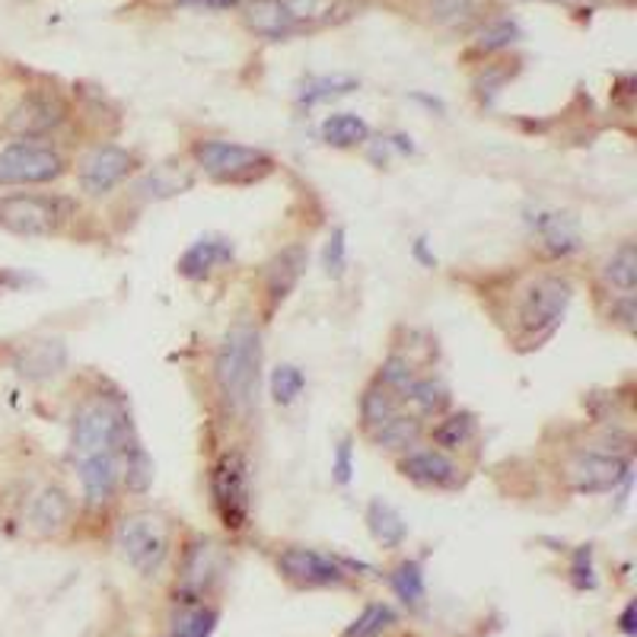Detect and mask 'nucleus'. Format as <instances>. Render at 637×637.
I'll use <instances>...</instances> for the list:
<instances>
[{
	"instance_id": "1",
	"label": "nucleus",
	"mask_w": 637,
	"mask_h": 637,
	"mask_svg": "<svg viewBox=\"0 0 637 637\" xmlns=\"http://www.w3.org/2000/svg\"><path fill=\"white\" fill-rule=\"evenodd\" d=\"M262 373V335L252 322H234L214 354V386L224 411L246 421L255 408Z\"/></svg>"
},
{
	"instance_id": "2",
	"label": "nucleus",
	"mask_w": 637,
	"mask_h": 637,
	"mask_svg": "<svg viewBox=\"0 0 637 637\" xmlns=\"http://www.w3.org/2000/svg\"><path fill=\"white\" fill-rule=\"evenodd\" d=\"M573 300V284L565 274H536L530 277L520 291H516V303H513V329L523 344H538L551 335Z\"/></svg>"
},
{
	"instance_id": "3",
	"label": "nucleus",
	"mask_w": 637,
	"mask_h": 637,
	"mask_svg": "<svg viewBox=\"0 0 637 637\" xmlns=\"http://www.w3.org/2000/svg\"><path fill=\"white\" fill-rule=\"evenodd\" d=\"M135 434L128 408L115 396H90L87 402L73 411L70 424V453L73 459L93 456V453H109V450H125Z\"/></svg>"
},
{
	"instance_id": "4",
	"label": "nucleus",
	"mask_w": 637,
	"mask_h": 637,
	"mask_svg": "<svg viewBox=\"0 0 637 637\" xmlns=\"http://www.w3.org/2000/svg\"><path fill=\"white\" fill-rule=\"evenodd\" d=\"M77 217V202L68 195L13 192L0 195V230L26 239H48L68 230Z\"/></svg>"
},
{
	"instance_id": "5",
	"label": "nucleus",
	"mask_w": 637,
	"mask_h": 637,
	"mask_svg": "<svg viewBox=\"0 0 637 637\" xmlns=\"http://www.w3.org/2000/svg\"><path fill=\"white\" fill-rule=\"evenodd\" d=\"M192 157L204 169V175L224 185H249V182L265 179L274 169L271 153L249 147V144H234V140H198L192 147Z\"/></svg>"
},
{
	"instance_id": "6",
	"label": "nucleus",
	"mask_w": 637,
	"mask_h": 637,
	"mask_svg": "<svg viewBox=\"0 0 637 637\" xmlns=\"http://www.w3.org/2000/svg\"><path fill=\"white\" fill-rule=\"evenodd\" d=\"M115 545L122 551V558L144 577L160 573L169 561L172 551V536H169V523L157 513H132L118 523L115 533Z\"/></svg>"
},
{
	"instance_id": "7",
	"label": "nucleus",
	"mask_w": 637,
	"mask_h": 637,
	"mask_svg": "<svg viewBox=\"0 0 637 637\" xmlns=\"http://www.w3.org/2000/svg\"><path fill=\"white\" fill-rule=\"evenodd\" d=\"M70 109L68 100L52 87H30L20 100L13 102L3 115V135L13 140H45L52 137L65 122Z\"/></svg>"
},
{
	"instance_id": "8",
	"label": "nucleus",
	"mask_w": 637,
	"mask_h": 637,
	"mask_svg": "<svg viewBox=\"0 0 637 637\" xmlns=\"http://www.w3.org/2000/svg\"><path fill=\"white\" fill-rule=\"evenodd\" d=\"M68 172V157L45 140H10L0 150V185H48Z\"/></svg>"
},
{
	"instance_id": "9",
	"label": "nucleus",
	"mask_w": 637,
	"mask_h": 637,
	"mask_svg": "<svg viewBox=\"0 0 637 637\" xmlns=\"http://www.w3.org/2000/svg\"><path fill=\"white\" fill-rule=\"evenodd\" d=\"M211 501L230 533L246 530L252 498H249V463L239 450L220 453V459L211 466Z\"/></svg>"
},
{
	"instance_id": "10",
	"label": "nucleus",
	"mask_w": 637,
	"mask_h": 637,
	"mask_svg": "<svg viewBox=\"0 0 637 637\" xmlns=\"http://www.w3.org/2000/svg\"><path fill=\"white\" fill-rule=\"evenodd\" d=\"M632 478V456L603 453L593 446L577 450L565 466V481L577 494H608Z\"/></svg>"
},
{
	"instance_id": "11",
	"label": "nucleus",
	"mask_w": 637,
	"mask_h": 637,
	"mask_svg": "<svg viewBox=\"0 0 637 637\" xmlns=\"http://www.w3.org/2000/svg\"><path fill=\"white\" fill-rule=\"evenodd\" d=\"M354 561L344 558H332L322 555L316 548H303V545H291L277 555V570L303 590H316V587H338L348 580V570H354Z\"/></svg>"
},
{
	"instance_id": "12",
	"label": "nucleus",
	"mask_w": 637,
	"mask_h": 637,
	"mask_svg": "<svg viewBox=\"0 0 637 637\" xmlns=\"http://www.w3.org/2000/svg\"><path fill=\"white\" fill-rule=\"evenodd\" d=\"M137 169V157L125 147H115V144H100L93 147L77 169V179H80V189L83 195L90 198H102L109 192H115L125 179H132Z\"/></svg>"
},
{
	"instance_id": "13",
	"label": "nucleus",
	"mask_w": 637,
	"mask_h": 637,
	"mask_svg": "<svg viewBox=\"0 0 637 637\" xmlns=\"http://www.w3.org/2000/svg\"><path fill=\"white\" fill-rule=\"evenodd\" d=\"M399 471L418 488H434V491H456L463 485V466L453 459V453H443L436 446L428 450H408L399 456Z\"/></svg>"
},
{
	"instance_id": "14",
	"label": "nucleus",
	"mask_w": 637,
	"mask_h": 637,
	"mask_svg": "<svg viewBox=\"0 0 637 637\" xmlns=\"http://www.w3.org/2000/svg\"><path fill=\"white\" fill-rule=\"evenodd\" d=\"M23 520H26V526L33 530L35 536H61L70 526V520H73V501H70L68 488H61L58 481L38 485L30 494V501H26Z\"/></svg>"
},
{
	"instance_id": "15",
	"label": "nucleus",
	"mask_w": 637,
	"mask_h": 637,
	"mask_svg": "<svg viewBox=\"0 0 637 637\" xmlns=\"http://www.w3.org/2000/svg\"><path fill=\"white\" fill-rule=\"evenodd\" d=\"M77 471H80L83 503L90 510H102L115 501V494L122 488V453L109 450V453L83 456V459H77Z\"/></svg>"
},
{
	"instance_id": "16",
	"label": "nucleus",
	"mask_w": 637,
	"mask_h": 637,
	"mask_svg": "<svg viewBox=\"0 0 637 637\" xmlns=\"http://www.w3.org/2000/svg\"><path fill=\"white\" fill-rule=\"evenodd\" d=\"M217 570H220L217 545L211 538H192L185 555H182L179 590H175V596H182V605L198 603L204 593L211 590V583L217 580Z\"/></svg>"
},
{
	"instance_id": "17",
	"label": "nucleus",
	"mask_w": 637,
	"mask_h": 637,
	"mask_svg": "<svg viewBox=\"0 0 637 637\" xmlns=\"http://www.w3.org/2000/svg\"><path fill=\"white\" fill-rule=\"evenodd\" d=\"M65 367H68V344L61 338H33L20 344L13 354V369L30 383H45Z\"/></svg>"
},
{
	"instance_id": "18",
	"label": "nucleus",
	"mask_w": 637,
	"mask_h": 637,
	"mask_svg": "<svg viewBox=\"0 0 637 637\" xmlns=\"http://www.w3.org/2000/svg\"><path fill=\"white\" fill-rule=\"evenodd\" d=\"M236 259L234 242L227 236H204L198 242H192L182 259H179V274L189 281H204L217 271L230 269Z\"/></svg>"
},
{
	"instance_id": "19",
	"label": "nucleus",
	"mask_w": 637,
	"mask_h": 637,
	"mask_svg": "<svg viewBox=\"0 0 637 637\" xmlns=\"http://www.w3.org/2000/svg\"><path fill=\"white\" fill-rule=\"evenodd\" d=\"M303 269H306V249L303 246L281 249L265 265V297H269L271 309H277L294 294V287L300 284Z\"/></svg>"
},
{
	"instance_id": "20",
	"label": "nucleus",
	"mask_w": 637,
	"mask_h": 637,
	"mask_svg": "<svg viewBox=\"0 0 637 637\" xmlns=\"http://www.w3.org/2000/svg\"><path fill=\"white\" fill-rule=\"evenodd\" d=\"M533 230L542 239V249L555 259H565V255H573L580 246H583V236H580V227L577 220L568 217V214H555V211H538L533 217Z\"/></svg>"
},
{
	"instance_id": "21",
	"label": "nucleus",
	"mask_w": 637,
	"mask_h": 637,
	"mask_svg": "<svg viewBox=\"0 0 637 637\" xmlns=\"http://www.w3.org/2000/svg\"><path fill=\"white\" fill-rule=\"evenodd\" d=\"M367 440L376 450H383V453H408V450L421 446V440H424V421L405 408L396 418H389L383 428L369 431Z\"/></svg>"
},
{
	"instance_id": "22",
	"label": "nucleus",
	"mask_w": 637,
	"mask_h": 637,
	"mask_svg": "<svg viewBox=\"0 0 637 637\" xmlns=\"http://www.w3.org/2000/svg\"><path fill=\"white\" fill-rule=\"evenodd\" d=\"M246 26L262 38H271V42L303 33L281 0H252L246 7Z\"/></svg>"
},
{
	"instance_id": "23",
	"label": "nucleus",
	"mask_w": 637,
	"mask_h": 637,
	"mask_svg": "<svg viewBox=\"0 0 637 637\" xmlns=\"http://www.w3.org/2000/svg\"><path fill=\"white\" fill-rule=\"evenodd\" d=\"M402 405L411 414H418L421 421L424 418H440L450 408V389L436 376H418L402 396Z\"/></svg>"
},
{
	"instance_id": "24",
	"label": "nucleus",
	"mask_w": 637,
	"mask_h": 637,
	"mask_svg": "<svg viewBox=\"0 0 637 637\" xmlns=\"http://www.w3.org/2000/svg\"><path fill=\"white\" fill-rule=\"evenodd\" d=\"M600 277L615 297H635L637 291V252L632 242H622L600 265Z\"/></svg>"
},
{
	"instance_id": "25",
	"label": "nucleus",
	"mask_w": 637,
	"mask_h": 637,
	"mask_svg": "<svg viewBox=\"0 0 637 637\" xmlns=\"http://www.w3.org/2000/svg\"><path fill=\"white\" fill-rule=\"evenodd\" d=\"M475 436H478V421H475L471 411L440 414V421L431 428V440L436 443V450H443V453H459V450H466Z\"/></svg>"
},
{
	"instance_id": "26",
	"label": "nucleus",
	"mask_w": 637,
	"mask_h": 637,
	"mask_svg": "<svg viewBox=\"0 0 637 637\" xmlns=\"http://www.w3.org/2000/svg\"><path fill=\"white\" fill-rule=\"evenodd\" d=\"M399 411H405L402 399L393 393V389H386L383 383H369L367 389H364V396H361V428H364V434L369 431H376V428H383L389 418H396Z\"/></svg>"
},
{
	"instance_id": "27",
	"label": "nucleus",
	"mask_w": 637,
	"mask_h": 637,
	"mask_svg": "<svg viewBox=\"0 0 637 637\" xmlns=\"http://www.w3.org/2000/svg\"><path fill=\"white\" fill-rule=\"evenodd\" d=\"M322 140L338 150H354L369 140V125L354 112H335L322 122Z\"/></svg>"
},
{
	"instance_id": "28",
	"label": "nucleus",
	"mask_w": 637,
	"mask_h": 637,
	"mask_svg": "<svg viewBox=\"0 0 637 637\" xmlns=\"http://www.w3.org/2000/svg\"><path fill=\"white\" fill-rule=\"evenodd\" d=\"M122 485L132 494H147L153 485V459L137 436H132L128 446L122 450Z\"/></svg>"
},
{
	"instance_id": "29",
	"label": "nucleus",
	"mask_w": 637,
	"mask_h": 637,
	"mask_svg": "<svg viewBox=\"0 0 637 637\" xmlns=\"http://www.w3.org/2000/svg\"><path fill=\"white\" fill-rule=\"evenodd\" d=\"M367 526L369 536L376 538L383 548H399L408 536V526H405L402 513L396 507L383 501H373L367 507Z\"/></svg>"
},
{
	"instance_id": "30",
	"label": "nucleus",
	"mask_w": 637,
	"mask_h": 637,
	"mask_svg": "<svg viewBox=\"0 0 637 637\" xmlns=\"http://www.w3.org/2000/svg\"><path fill=\"white\" fill-rule=\"evenodd\" d=\"M217 608L202 603H185V608L172 622V637H211L217 632Z\"/></svg>"
},
{
	"instance_id": "31",
	"label": "nucleus",
	"mask_w": 637,
	"mask_h": 637,
	"mask_svg": "<svg viewBox=\"0 0 637 637\" xmlns=\"http://www.w3.org/2000/svg\"><path fill=\"white\" fill-rule=\"evenodd\" d=\"M389 587L393 593L402 600L405 605H421L428 596V587H424V570L418 561H402L399 568L389 573Z\"/></svg>"
},
{
	"instance_id": "32",
	"label": "nucleus",
	"mask_w": 637,
	"mask_h": 637,
	"mask_svg": "<svg viewBox=\"0 0 637 637\" xmlns=\"http://www.w3.org/2000/svg\"><path fill=\"white\" fill-rule=\"evenodd\" d=\"M418 379V367H414V361L411 357H405V354H389L383 364H379V373H376V383H383L386 389H393L399 399H402L405 393H408V386Z\"/></svg>"
},
{
	"instance_id": "33",
	"label": "nucleus",
	"mask_w": 637,
	"mask_h": 637,
	"mask_svg": "<svg viewBox=\"0 0 637 637\" xmlns=\"http://www.w3.org/2000/svg\"><path fill=\"white\" fill-rule=\"evenodd\" d=\"M396 625V612H393V605L386 603H369L351 625H348V632L344 637H379L383 632H389Z\"/></svg>"
},
{
	"instance_id": "34",
	"label": "nucleus",
	"mask_w": 637,
	"mask_h": 637,
	"mask_svg": "<svg viewBox=\"0 0 637 637\" xmlns=\"http://www.w3.org/2000/svg\"><path fill=\"white\" fill-rule=\"evenodd\" d=\"M357 90V80L354 77H344V73H335V77H316L303 87L300 102L303 105H316V102L332 100V96H344Z\"/></svg>"
},
{
	"instance_id": "35",
	"label": "nucleus",
	"mask_w": 637,
	"mask_h": 637,
	"mask_svg": "<svg viewBox=\"0 0 637 637\" xmlns=\"http://www.w3.org/2000/svg\"><path fill=\"white\" fill-rule=\"evenodd\" d=\"M306 389V376L300 367L294 364H281V367L271 373V396L277 405H294Z\"/></svg>"
},
{
	"instance_id": "36",
	"label": "nucleus",
	"mask_w": 637,
	"mask_h": 637,
	"mask_svg": "<svg viewBox=\"0 0 637 637\" xmlns=\"http://www.w3.org/2000/svg\"><path fill=\"white\" fill-rule=\"evenodd\" d=\"M281 3L287 7V13L294 16L300 30L316 26V23H329L335 10V0H281Z\"/></svg>"
},
{
	"instance_id": "37",
	"label": "nucleus",
	"mask_w": 637,
	"mask_h": 637,
	"mask_svg": "<svg viewBox=\"0 0 637 637\" xmlns=\"http://www.w3.org/2000/svg\"><path fill=\"white\" fill-rule=\"evenodd\" d=\"M428 10L440 26H466L475 16V0H428Z\"/></svg>"
},
{
	"instance_id": "38",
	"label": "nucleus",
	"mask_w": 637,
	"mask_h": 637,
	"mask_svg": "<svg viewBox=\"0 0 637 637\" xmlns=\"http://www.w3.org/2000/svg\"><path fill=\"white\" fill-rule=\"evenodd\" d=\"M516 38H520V26L513 20H498V23L481 30L475 45H478V52H501V48H510Z\"/></svg>"
},
{
	"instance_id": "39",
	"label": "nucleus",
	"mask_w": 637,
	"mask_h": 637,
	"mask_svg": "<svg viewBox=\"0 0 637 637\" xmlns=\"http://www.w3.org/2000/svg\"><path fill=\"white\" fill-rule=\"evenodd\" d=\"M322 265H326V271H329L332 277H341L344 269H348V236H344L341 227L332 230V236L326 239V249H322Z\"/></svg>"
},
{
	"instance_id": "40",
	"label": "nucleus",
	"mask_w": 637,
	"mask_h": 637,
	"mask_svg": "<svg viewBox=\"0 0 637 637\" xmlns=\"http://www.w3.org/2000/svg\"><path fill=\"white\" fill-rule=\"evenodd\" d=\"M570 580L577 590H596V570H593V548L580 545L570 561Z\"/></svg>"
},
{
	"instance_id": "41",
	"label": "nucleus",
	"mask_w": 637,
	"mask_h": 637,
	"mask_svg": "<svg viewBox=\"0 0 637 637\" xmlns=\"http://www.w3.org/2000/svg\"><path fill=\"white\" fill-rule=\"evenodd\" d=\"M332 478L338 485H351L354 478V446H351V436H344L335 446V459H332Z\"/></svg>"
},
{
	"instance_id": "42",
	"label": "nucleus",
	"mask_w": 637,
	"mask_h": 637,
	"mask_svg": "<svg viewBox=\"0 0 637 637\" xmlns=\"http://www.w3.org/2000/svg\"><path fill=\"white\" fill-rule=\"evenodd\" d=\"M411 252H414V259L424 265V269H434L436 265V259H434V252L428 249V239L421 236V239H414V246H411Z\"/></svg>"
},
{
	"instance_id": "43",
	"label": "nucleus",
	"mask_w": 637,
	"mask_h": 637,
	"mask_svg": "<svg viewBox=\"0 0 637 637\" xmlns=\"http://www.w3.org/2000/svg\"><path fill=\"white\" fill-rule=\"evenodd\" d=\"M635 615H637V605L635 603L625 605V612H622V618H618V628H622V635H628V637L637 635Z\"/></svg>"
},
{
	"instance_id": "44",
	"label": "nucleus",
	"mask_w": 637,
	"mask_h": 637,
	"mask_svg": "<svg viewBox=\"0 0 637 637\" xmlns=\"http://www.w3.org/2000/svg\"><path fill=\"white\" fill-rule=\"evenodd\" d=\"M179 3H192V7H204V10H236L242 0H179Z\"/></svg>"
},
{
	"instance_id": "45",
	"label": "nucleus",
	"mask_w": 637,
	"mask_h": 637,
	"mask_svg": "<svg viewBox=\"0 0 637 637\" xmlns=\"http://www.w3.org/2000/svg\"><path fill=\"white\" fill-rule=\"evenodd\" d=\"M23 277H16V274H10V271H0V294L7 291V287H16Z\"/></svg>"
},
{
	"instance_id": "46",
	"label": "nucleus",
	"mask_w": 637,
	"mask_h": 637,
	"mask_svg": "<svg viewBox=\"0 0 637 637\" xmlns=\"http://www.w3.org/2000/svg\"><path fill=\"white\" fill-rule=\"evenodd\" d=\"M414 100L424 102L428 109H436V112H443V102H440V100H431V96H424V93H414Z\"/></svg>"
}]
</instances>
